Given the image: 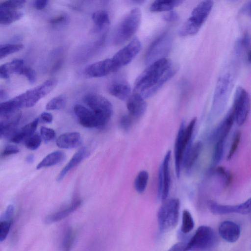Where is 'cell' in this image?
<instances>
[{
    "instance_id": "cell-33",
    "label": "cell",
    "mask_w": 251,
    "mask_h": 251,
    "mask_svg": "<svg viewBox=\"0 0 251 251\" xmlns=\"http://www.w3.org/2000/svg\"><path fill=\"white\" fill-rule=\"evenodd\" d=\"M75 239V233L71 227H68L65 231L60 243L61 251H70L74 245Z\"/></svg>"
},
{
    "instance_id": "cell-3",
    "label": "cell",
    "mask_w": 251,
    "mask_h": 251,
    "mask_svg": "<svg viewBox=\"0 0 251 251\" xmlns=\"http://www.w3.org/2000/svg\"><path fill=\"white\" fill-rule=\"evenodd\" d=\"M214 3L212 0L200 2L193 10L191 16L178 30L180 36L185 37L196 34L206 20Z\"/></svg>"
},
{
    "instance_id": "cell-50",
    "label": "cell",
    "mask_w": 251,
    "mask_h": 251,
    "mask_svg": "<svg viewBox=\"0 0 251 251\" xmlns=\"http://www.w3.org/2000/svg\"><path fill=\"white\" fill-rule=\"evenodd\" d=\"M186 244L181 242L174 244L168 251H185Z\"/></svg>"
},
{
    "instance_id": "cell-10",
    "label": "cell",
    "mask_w": 251,
    "mask_h": 251,
    "mask_svg": "<svg viewBox=\"0 0 251 251\" xmlns=\"http://www.w3.org/2000/svg\"><path fill=\"white\" fill-rule=\"evenodd\" d=\"M141 47L139 39L135 37L116 52L111 58L113 72L117 71L122 67L129 63L139 52Z\"/></svg>"
},
{
    "instance_id": "cell-38",
    "label": "cell",
    "mask_w": 251,
    "mask_h": 251,
    "mask_svg": "<svg viewBox=\"0 0 251 251\" xmlns=\"http://www.w3.org/2000/svg\"><path fill=\"white\" fill-rule=\"evenodd\" d=\"M25 2L23 0L4 1L0 3V10H19L24 6Z\"/></svg>"
},
{
    "instance_id": "cell-55",
    "label": "cell",
    "mask_w": 251,
    "mask_h": 251,
    "mask_svg": "<svg viewBox=\"0 0 251 251\" xmlns=\"http://www.w3.org/2000/svg\"><path fill=\"white\" fill-rule=\"evenodd\" d=\"M34 160V157L33 154H29L26 156L25 161L27 163H32Z\"/></svg>"
},
{
    "instance_id": "cell-56",
    "label": "cell",
    "mask_w": 251,
    "mask_h": 251,
    "mask_svg": "<svg viewBox=\"0 0 251 251\" xmlns=\"http://www.w3.org/2000/svg\"><path fill=\"white\" fill-rule=\"evenodd\" d=\"M247 59L248 62L251 64V48L249 49L247 52Z\"/></svg>"
},
{
    "instance_id": "cell-29",
    "label": "cell",
    "mask_w": 251,
    "mask_h": 251,
    "mask_svg": "<svg viewBox=\"0 0 251 251\" xmlns=\"http://www.w3.org/2000/svg\"><path fill=\"white\" fill-rule=\"evenodd\" d=\"M14 214L8 210L4 211L0 218V242L7 238L13 223Z\"/></svg>"
},
{
    "instance_id": "cell-24",
    "label": "cell",
    "mask_w": 251,
    "mask_h": 251,
    "mask_svg": "<svg viewBox=\"0 0 251 251\" xmlns=\"http://www.w3.org/2000/svg\"><path fill=\"white\" fill-rule=\"evenodd\" d=\"M39 121V118H37L20 129H18L9 139L10 141L16 144L20 143L24 140L25 141L34 134Z\"/></svg>"
},
{
    "instance_id": "cell-9",
    "label": "cell",
    "mask_w": 251,
    "mask_h": 251,
    "mask_svg": "<svg viewBox=\"0 0 251 251\" xmlns=\"http://www.w3.org/2000/svg\"><path fill=\"white\" fill-rule=\"evenodd\" d=\"M172 37L168 32L158 36L151 44L145 55L146 63L150 64L156 61L166 58L172 45Z\"/></svg>"
},
{
    "instance_id": "cell-47",
    "label": "cell",
    "mask_w": 251,
    "mask_h": 251,
    "mask_svg": "<svg viewBox=\"0 0 251 251\" xmlns=\"http://www.w3.org/2000/svg\"><path fill=\"white\" fill-rule=\"evenodd\" d=\"M20 151L17 146L14 145H8L5 146L1 152V156L5 157L9 155L16 154Z\"/></svg>"
},
{
    "instance_id": "cell-41",
    "label": "cell",
    "mask_w": 251,
    "mask_h": 251,
    "mask_svg": "<svg viewBox=\"0 0 251 251\" xmlns=\"http://www.w3.org/2000/svg\"><path fill=\"white\" fill-rule=\"evenodd\" d=\"M225 142L223 141L215 142L212 157L215 164L218 163L223 157Z\"/></svg>"
},
{
    "instance_id": "cell-6",
    "label": "cell",
    "mask_w": 251,
    "mask_h": 251,
    "mask_svg": "<svg viewBox=\"0 0 251 251\" xmlns=\"http://www.w3.org/2000/svg\"><path fill=\"white\" fill-rule=\"evenodd\" d=\"M180 207L177 199H169L160 207L157 213V221L161 231L170 230L177 224Z\"/></svg>"
},
{
    "instance_id": "cell-49",
    "label": "cell",
    "mask_w": 251,
    "mask_h": 251,
    "mask_svg": "<svg viewBox=\"0 0 251 251\" xmlns=\"http://www.w3.org/2000/svg\"><path fill=\"white\" fill-rule=\"evenodd\" d=\"M48 2L47 0H36L33 1V5L36 9L42 10L47 6Z\"/></svg>"
},
{
    "instance_id": "cell-16",
    "label": "cell",
    "mask_w": 251,
    "mask_h": 251,
    "mask_svg": "<svg viewBox=\"0 0 251 251\" xmlns=\"http://www.w3.org/2000/svg\"><path fill=\"white\" fill-rule=\"evenodd\" d=\"M113 72L111 58L100 60L87 66L85 70V74L90 77H101Z\"/></svg>"
},
{
    "instance_id": "cell-15",
    "label": "cell",
    "mask_w": 251,
    "mask_h": 251,
    "mask_svg": "<svg viewBox=\"0 0 251 251\" xmlns=\"http://www.w3.org/2000/svg\"><path fill=\"white\" fill-rule=\"evenodd\" d=\"M171 152L169 151L166 154L160 166L158 173L157 195L162 200H165L168 196L170 187L169 164Z\"/></svg>"
},
{
    "instance_id": "cell-27",
    "label": "cell",
    "mask_w": 251,
    "mask_h": 251,
    "mask_svg": "<svg viewBox=\"0 0 251 251\" xmlns=\"http://www.w3.org/2000/svg\"><path fill=\"white\" fill-rule=\"evenodd\" d=\"M24 65H25L24 61L22 59H15L9 62L1 65L0 67V78L8 79L12 74H18Z\"/></svg>"
},
{
    "instance_id": "cell-40",
    "label": "cell",
    "mask_w": 251,
    "mask_h": 251,
    "mask_svg": "<svg viewBox=\"0 0 251 251\" xmlns=\"http://www.w3.org/2000/svg\"><path fill=\"white\" fill-rule=\"evenodd\" d=\"M214 172L223 179L226 186H228L232 183V175L225 168L222 166L218 167L214 169Z\"/></svg>"
},
{
    "instance_id": "cell-14",
    "label": "cell",
    "mask_w": 251,
    "mask_h": 251,
    "mask_svg": "<svg viewBox=\"0 0 251 251\" xmlns=\"http://www.w3.org/2000/svg\"><path fill=\"white\" fill-rule=\"evenodd\" d=\"M22 117V112L17 110L0 113V138L10 139L18 130L17 126Z\"/></svg>"
},
{
    "instance_id": "cell-30",
    "label": "cell",
    "mask_w": 251,
    "mask_h": 251,
    "mask_svg": "<svg viewBox=\"0 0 251 251\" xmlns=\"http://www.w3.org/2000/svg\"><path fill=\"white\" fill-rule=\"evenodd\" d=\"M182 2V0H157L154 1L151 3L150 10L153 12L170 11L180 5Z\"/></svg>"
},
{
    "instance_id": "cell-2",
    "label": "cell",
    "mask_w": 251,
    "mask_h": 251,
    "mask_svg": "<svg viewBox=\"0 0 251 251\" xmlns=\"http://www.w3.org/2000/svg\"><path fill=\"white\" fill-rule=\"evenodd\" d=\"M57 84L56 79H50L12 99L1 102L0 113L33 106L40 100L51 92Z\"/></svg>"
},
{
    "instance_id": "cell-48",
    "label": "cell",
    "mask_w": 251,
    "mask_h": 251,
    "mask_svg": "<svg viewBox=\"0 0 251 251\" xmlns=\"http://www.w3.org/2000/svg\"><path fill=\"white\" fill-rule=\"evenodd\" d=\"M163 19L168 22H174L177 21L179 16L177 12L171 10L165 14L163 17Z\"/></svg>"
},
{
    "instance_id": "cell-43",
    "label": "cell",
    "mask_w": 251,
    "mask_h": 251,
    "mask_svg": "<svg viewBox=\"0 0 251 251\" xmlns=\"http://www.w3.org/2000/svg\"><path fill=\"white\" fill-rule=\"evenodd\" d=\"M40 134L46 143L54 139L56 135L55 132L53 129L46 126H42L40 128Z\"/></svg>"
},
{
    "instance_id": "cell-28",
    "label": "cell",
    "mask_w": 251,
    "mask_h": 251,
    "mask_svg": "<svg viewBox=\"0 0 251 251\" xmlns=\"http://www.w3.org/2000/svg\"><path fill=\"white\" fill-rule=\"evenodd\" d=\"M66 158V154L61 151L51 152L46 155L37 165L36 169L49 167L57 165L63 161Z\"/></svg>"
},
{
    "instance_id": "cell-13",
    "label": "cell",
    "mask_w": 251,
    "mask_h": 251,
    "mask_svg": "<svg viewBox=\"0 0 251 251\" xmlns=\"http://www.w3.org/2000/svg\"><path fill=\"white\" fill-rule=\"evenodd\" d=\"M74 111L80 125L87 128H102L108 121L99 116L91 109L76 104L74 107Z\"/></svg>"
},
{
    "instance_id": "cell-51",
    "label": "cell",
    "mask_w": 251,
    "mask_h": 251,
    "mask_svg": "<svg viewBox=\"0 0 251 251\" xmlns=\"http://www.w3.org/2000/svg\"><path fill=\"white\" fill-rule=\"evenodd\" d=\"M241 12L251 17V0L243 5L241 8Z\"/></svg>"
},
{
    "instance_id": "cell-52",
    "label": "cell",
    "mask_w": 251,
    "mask_h": 251,
    "mask_svg": "<svg viewBox=\"0 0 251 251\" xmlns=\"http://www.w3.org/2000/svg\"><path fill=\"white\" fill-rule=\"evenodd\" d=\"M40 120L46 123H51L53 120L52 115L48 112H43L39 117Z\"/></svg>"
},
{
    "instance_id": "cell-42",
    "label": "cell",
    "mask_w": 251,
    "mask_h": 251,
    "mask_svg": "<svg viewBox=\"0 0 251 251\" xmlns=\"http://www.w3.org/2000/svg\"><path fill=\"white\" fill-rule=\"evenodd\" d=\"M18 75H24L31 84L34 83L36 80L35 71L30 67L25 66V65L21 69Z\"/></svg>"
},
{
    "instance_id": "cell-5",
    "label": "cell",
    "mask_w": 251,
    "mask_h": 251,
    "mask_svg": "<svg viewBox=\"0 0 251 251\" xmlns=\"http://www.w3.org/2000/svg\"><path fill=\"white\" fill-rule=\"evenodd\" d=\"M196 118H193L187 126L182 121L180 124L175 145V168L176 176H180L181 168L185 153L190 145L194 127L196 123Z\"/></svg>"
},
{
    "instance_id": "cell-8",
    "label": "cell",
    "mask_w": 251,
    "mask_h": 251,
    "mask_svg": "<svg viewBox=\"0 0 251 251\" xmlns=\"http://www.w3.org/2000/svg\"><path fill=\"white\" fill-rule=\"evenodd\" d=\"M233 78L232 74L226 72L222 74L218 79L213 97V108L218 112L224 108L233 87Z\"/></svg>"
},
{
    "instance_id": "cell-31",
    "label": "cell",
    "mask_w": 251,
    "mask_h": 251,
    "mask_svg": "<svg viewBox=\"0 0 251 251\" xmlns=\"http://www.w3.org/2000/svg\"><path fill=\"white\" fill-rule=\"evenodd\" d=\"M92 18L95 25V30L100 31L107 27L110 24V18L107 11L99 10L93 13Z\"/></svg>"
},
{
    "instance_id": "cell-7",
    "label": "cell",
    "mask_w": 251,
    "mask_h": 251,
    "mask_svg": "<svg viewBox=\"0 0 251 251\" xmlns=\"http://www.w3.org/2000/svg\"><path fill=\"white\" fill-rule=\"evenodd\" d=\"M216 240L213 229L206 226H199L186 244L185 251H202L211 248Z\"/></svg>"
},
{
    "instance_id": "cell-54",
    "label": "cell",
    "mask_w": 251,
    "mask_h": 251,
    "mask_svg": "<svg viewBox=\"0 0 251 251\" xmlns=\"http://www.w3.org/2000/svg\"><path fill=\"white\" fill-rule=\"evenodd\" d=\"M8 95L6 92L3 89L0 90V99L1 100H6Z\"/></svg>"
},
{
    "instance_id": "cell-25",
    "label": "cell",
    "mask_w": 251,
    "mask_h": 251,
    "mask_svg": "<svg viewBox=\"0 0 251 251\" xmlns=\"http://www.w3.org/2000/svg\"><path fill=\"white\" fill-rule=\"evenodd\" d=\"M202 144L198 141L190 145L187 149L183 159L182 164L187 170H190L197 161L201 151Z\"/></svg>"
},
{
    "instance_id": "cell-12",
    "label": "cell",
    "mask_w": 251,
    "mask_h": 251,
    "mask_svg": "<svg viewBox=\"0 0 251 251\" xmlns=\"http://www.w3.org/2000/svg\"><path fill=\"white\" fill-rule=\"evenodd\" d=\"M84 101L96 114L109 121L113 109L111 102L105 97L96 93H89L84 97Z\"/></svg>"
},
{
    "instance_id": "cell-32",
    "label": "cell",
    "mask_w": 251,
    "mask_h": 251,
    "mask_svg": "<svg viewBox=\"0 0 251 251\" xmlns=\"http://www.w3.org/2000/svg\"><path fill=\"white\" fill-rule=\"evenodd\" d=\"M23 13L19 10H0V23L8 25L20 20Z\"/></svg>"
},
{
    "instance_id": "cell-19",
    "label": "cell",
    "mask_w": 251,
    "mask_h": 251,
    "mask_svg": "<svg viewBox=\"0 0 251 251\" xmlns=\"http://www.w3.org/2000/svg\"><path fill=\"white\" fill-rule=\"evenodd\" d=\"M147 103L140 94L133 93L127 100L126 107L133 118L141 117L147 109Z\"/></svg>"
},
{
    "instance_id": "cell-45",
    "label": "cell",
    "mask_w": 251,
    "mask_h": 251,
    "mask_svg": "<svg viewBox=\"0 0 251 251\" xmlns=\"http://www.w3.org/2000/svg\"><path fill=\"white\" fill-rule=\"evenodd\" d=\"M133 117L130 115H123L120 119V126L125 130H128L131 126Z\"/></svg>"
},
{
    "instance_id": "cell-36",
    "label": "cell",
    "mask_w": 251,
    "mask_h": 251,
    "mask_svg": "<svg viewBox=\"0 0 251 251\" xmlns=\"http://www.w3.org/2000/svg\"><path fill=\"white\" fill-rule=\"evenodd\" d=\"M194 227V222L193 217L189 211L184 210L182 213L181 231L187 234L192 230Z\"/></svg>"
},
{
    "instance_id": "cell-18",
    "label": "cell",
    "mask_w": 251,
    "mask_h": 251,
    "mask_svg": "<svg viewBox=\"0 0 251 251\" xmlns=\"http://www.w3.org/2000/svg\"><path fill=\"white\" fill-rule=\"evenodd\" d=\"M220 236L224 240L234 243L240 237L241 229L239 226L231 221H225L221 223L218 227Z\"/></svg>"
},
{
    "instance_id": "cell-35",
    "label": "cell",
    "mask_w": 251,
    "mask_h": 251,
    "mask_svg": "<svg viewBox=\"0 0 251 251\" xmlns=\"http://www.w3.org/2000/svg\"><path fill=\"white\" fill-rule=\"evenodd\" d=\"M66 104V97L64 95H58L50 100L46 104L47 110H57L63 108Z\"/></svg>"
},
{
    "instance_id": "cell-4",
    "label": "cell",
    "mask_w": 251,
    "mask_h": 251,
    "mask_svg": "<svg viewBox=\"0 0 251 251\" xmlns=\"http://www.w3.org/2000/svg\"><path fill=\"white\" fill-rule=\"evenodd\" d=\"M142 18L141 10L137 7L131 10L122 19L115 31L113 41L116 45H122L135 33Z\"/></svg>"
},
{
    "instance_id": "cell-46",
    "label": "cell",
    "mask_w": 251,
    "mask_h": 251,
    "mask_svg": "<svg viewBox=\"0 0 251 251\" xmlns=\"http://www.w3.org/2000/svg\"><path fill=\"white\" fill-rule=\"evenodd\" d=\"M68 20V18L66 14H61L51 18L49 22L53 26H58L66 23Z\"/></svg>"
},
{
    "instance_id": "cell-21",
    "label": "cell",
    "mask_w": 251,
    "mask_h": 251,
    "mask_svg": "<svg viewBox=\"0 0 251 251\" xmlns=\"http://www.w3.org/2000/svg\"><path fill=\"white\" fill-rule=\"evenodd\" d=\"M89 155V151L86 147H83L81 148L74 154L68 163L58 174L56 177L57 181H61L71 170L77 166Z\"/></svg>"
},
{
    "instance_id": "cell-39",
    "label": "cell",
    "mask_w": 251,
    "mask_h": 251,
    "mask_svg": "<svg viewBox=\"0 0 251 251\" xmlns=\"http://www.w3.org/2000/svg\"><path fill=\"white\" fill-rule=\"evenodd\" d=\"M42 140L40 134L34 133L25 141V145L30 150H36L40 147Z\"/></svg>"
},
{
    "instance_id": "cell-1",
    "label": "cell",
    "mask_w": 251,
    "mask_h": 251,
    "mask_svg": "<svg viewBox=\"0 0 251 251\" xmlns=\"http://www.w3.org/2000/svg\"><path fill=\"white\" fill-rule=\"evenodd\" d=\"M178 70L172 61L164 58L156 61L147 67L137 77L133 93L140 94L144 99L156 94Z\"/></svg>"
},
{
    "instance_id": "cell-53",
    "label": "cell",
    "mask_w": 251,
    "mask_h": 251,
    "mask_svg": "<svg viewBox=\"0 0 251 251\" xmlns=\"http://www.w3.org/2000/svg\"><path fill=\"white\" fill-rule=\"evenodd\" d=\"M63 60L61 59L57 60L52 66L50 73H54L58 71L62 67Z\"/></svg>"
},
{
    "instance_id": "cell-17",
    "label": "cell",
    "mask_w": 251,
    "mask_h": 251,
    "mask_svg": "<svg viewBox=\"0 0 251 251\" xmlns=\"http://www.w3.org/2000/svg\"><path fill=\"white\" fill-rule=\"evenodd\" d=\"M81 204V199L78 197H75L67 206L47 216L44 222L47 224H50L61 221L78 209Z\"/></svg>"
},
{
    "instance_id": "cell-11",
    "label": "cell",
    "mask_w": 251,
    "mask_h": 251,
    "mask_svg": "<svg viewBox=\"0 0 251 251\" xmlns=\"http://www.w3.org/2000/svg\"><path fill=\"white\" fill-rule=\"evenodd\" d=\"M251 108V100L249 94L244 88L238 87L235 91L233 110L235 121L239 126H242L246 122Z\"/></svg>"
},
{
    "instance_id": "cell-20",
    "label": "cell",
    "mask_w": 251,
    "mask_h": 251,
    "mask_svg": "<svg viewBox=\"0 0 251 251\" xmlns=\"http://www.w3.org/2000/svg\"><path fill=\"white\" fill-rule=\"evenodd\" d=\"M235 121V116L233 110H231L219 126L213 131L211 136L212 140L216 142L226 141Z\"/></svg>"
},
{
    "instance_id": "cell-23",
    "label": "cell",
    "mask_w": 251,
    "mask_h": 251,
    "mask_svg": "<svg viewBox=\"0 0 251 251\" xmlns=\"http://www.w3.org/2000/svg\"><path fill=\"white\" fill-rule=\"evenodd\" d=\"M82 141L79 132H70L61 134L56 139V144L60 148L71 149L79 147Z\"/></svg>"
},
{
    "instance_id": "cell-22",
    "label": "cell",
    "mask_w": 251,
    "mask_h": 251,
    "mask_svg": "<svg viewBox=\"0 0 251 251\" xmlns=\"http://www.w3.org/2000/svg\"><path fill=\"white\" fill-rule=\"evenodd\" d=\"M108 91L114 97L121 100H126L131 96V89L129 83L122 79L111 83L108 87Z\"/></svg>"
},
{
    "instance_id": "cell-34",
    "label": "cell",
    "mask_w": 251,
    "mask_h": 251,
    "mask_svg": "<svg viewBox=\"0 0 251 251\" xmlns=\"http://www.w3.org/2000/svg\"><path fill=\"white\" fill-rule=\"evenodd\" d=\"M149 179V174L146 171L140 172L134 180V188L139 193H142L145 190Z\"/></svg>"
},
{
    "instance_id": "cell-44",
    "label": "cell",
    "mask_w": 251,
    "mask_h": 251,
    "mask_svg": "<svg viewBox=\"0 0 251 251\" xmlns=\"http://www.w3.org/2000/svg\"><path fill=\"white\" fill-rule=\"evenodd\" d=\"M241 138V133L240 131H237L234 135L232 142L229 151L227 159H231L238 149Z\"/></svg>"
},
{
    "instance_id": "cell-26",
    "label": "cell",
    "mask_w": 251,
    "mask_h": 251,
    "mask_svg": "<svg viewBox=\"0 0 251 251\" xmlns=\"http://www.w3.org/2000/svg\"><path fill=\"white\" fill-rule=\"evenodd\" d=\"M221 215L230 213L247 214L251 212V198L237 205L221 204L219 208Z\"/></svg>"
},
{
    "instance_id": "cell-37",
    "label": "cell",
    "mask_w": 251,
    "mask_h": 251,
    "mask_svg": "<svg viewBox=\"0 0 251 251\" xmlns=\"http://www.w3.org/2000/svg\"><path fill=\"white\" fill-rule=\"evenodd\" d=\"M24 48L21 44H5L0 46V58L2 59L7 55L18 52Z\"/></svg>"
}]
</instances>
